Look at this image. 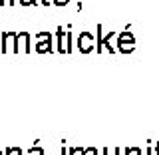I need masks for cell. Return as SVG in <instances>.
Returning <instances> with one entry per match:
<instances>
[{
  "instance_id": "1",
  "label": "cell",
  "mask_w": 159,
  "mask_h": 155,
  "mask_svg": "<svg viewBox=\"0 0 159 155\" xmlns=\"http://www.w3.org/2000/svg\"><path fill=\"white\" fill-rule=\"evenodd\" d=\"M10 50H16V34L4 32L2 34V52H10Z\"/></svg>"
},
{
  "instance_id": "2",
  "label": "cell",
  "mask_w": 159,
  "mask_h": 155,
  "mask_svg": "<svg viewBox=\"0 0 159 155\" xmlns=\"http://www.w3.org/2000/svg\"><path fill=\"white\" fill-rule=\"evenodd\" d=\"M6 155H20V149H8Z\"/></svg>"
},
{
  "instance_id": "3",
  "label": "cell",
  "mask_w": 159,
  "mask_h": 155,
  "mask_svg": "<svg viewBox=\"0 0 159 155\" xmlns=\"http://www.w3.org/2000/svg\"><path fill=\"white\" fill-rule=\"evenodd\" d=\"M30 2H34V0H22V4H30Z\"/></svg>"
},
{
  "instance_id": "4",
  "label": "cell",
  "mask_w": 159,
  "mask_h": 155,
  "mask_svg": "<svg viewBox=\"0 0 159 155\" xmlns=\"http://www.w3.org/2000/svg\"><path fill=\"white\" fill-rule=\"evenodd\" d=\"M8 2H10V4H14V0H8Z\"/></svg>"
},
{
  "instance_id": "5",
  "label": "cell",
  "mask_w": 159,
  "mask_h": 155,
  "mask_svg": "<svg viewBox=\"0 0 159 155\" xmlns=\"http://www.w3.org/2000/svg\"><path fill=\"white\" fill-rule=\"evenodd\" d=\"M0 4H4V0H0Z\"/></svg>"
},
{
  "instance_id": "6",
  "label": "cell",
  "mask_w": 159,
  "mask_h": 155,
  "mask_svg": "<svg viewBox=\"0 0 159 155\" xmlns=\"http://www.w3.org/2000/svg\"><path fill=\"white\" fill-rule=\"evenodd\" d=\"M0 155H4V153H2V151H0Z\"/></svg>"
}]
</instances>
